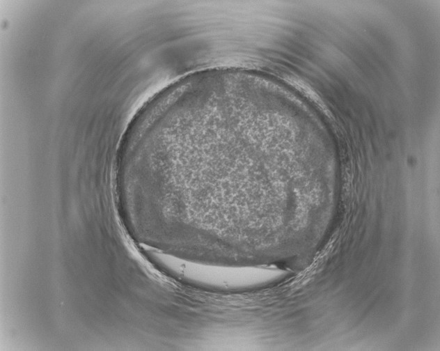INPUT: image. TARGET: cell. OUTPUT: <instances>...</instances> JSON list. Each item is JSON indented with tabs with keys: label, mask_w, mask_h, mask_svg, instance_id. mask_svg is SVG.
I'll use <instances>...</instances> for the list:
<instances>
[{
	"label": "cell",
	"mask_w": 440,
	"mask_h": 351,
	"mask_svg": "<svg viewBox=\"0 0 440 351\" xmlns=\"http://www.w3.org/2000/svg\"><path fill=\"white\" fill-rule=\"evenodd\" d=\"M182 265L180 270H183L184 276L225 287L247 286L282 274L276 271L269 274L272 271L258 269H219L203 265Z\"/></svg>",
	"instance_id": "cell-1"
}]
</instances>
